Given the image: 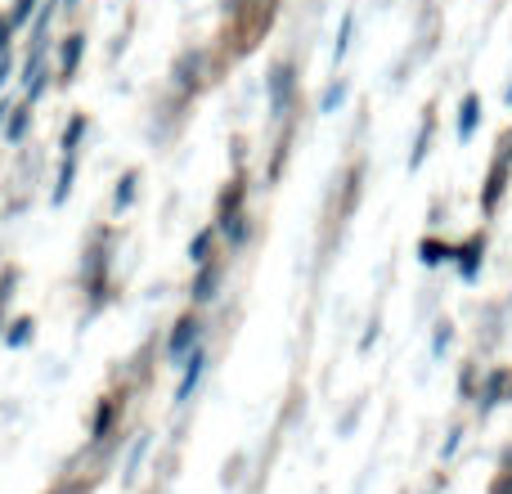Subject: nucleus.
<instances>
[{
	"label": "nucleus",
	"mask_w": 512,
	"mask_h": 494,
	"mask_svg": "<svg viewBox=\"0 0 512 494\" xmlns=\"http://www.w3.org/2000/svg\"><path fill=\"white\" fill-rule=\"evenodd\" d=\"M194 337H198V324H194V319H185V324H180L176 333H171V355H185Z\"/></svg>",
	"instance_id": "f257e3e1"
},
{
	"label": "nucleus",
	"mask_w": 512,
	"mask_h": 494,
	"mask_svg": "<svg viewBox=\"0 0 512 494\" xmlns=\"http://www.w3.org/2000/svg\"><path fill=\"white\" fill-rule=\"evenodd\" d=\"M288 86H292L288 68H279V72H274V108H283V99H288Z\"/></svg>",
	"instance_id": "f03ea898"
},
{
	"label": "nucleus",
	"mask_w": 512,
	"mask_h": 494,
	"mask_svg": "<svg viewBox=\"0 0 512 494\" xmlns=\"http://www.w3.org/2000/svg\"><path fill=\"white\" fill-rule=\"evenodd\" d=\"M198 373H203V355H194V360H189V373H185V387H180V400H185V396H189V391H194Z\"/></svg>",
	"instance_id": "7ed1b4c3"
},
{
	"label": "nucleus",
	"mask_w": 512,
	"mask_h": 494,
	"mask_svg": "<svg viewBox=\"0 0 512 494\" xmlns=\"http://www.w3.org/2000/svg\"><path fill=\"white\" fill-rule=\"evenodd\" d=\"M212 288H216V270H203V279H198V292H194V297L207 301V297H212Z\"/></svg>",
	"instance_id": "20e7f679"
},
{
	"label": "nucleus",
	"mask_w": 512,
	"mask_h": 494,
	"mask_svg": "<svg viewBox=\"0 0 512 494\" xmlns=\"http://www.w3.org/2000/svg\"><path fill=\"white\" fill-rule=\"evenodd\" d=\"M77 54H81V36H72V45L63 50V72H68L72 63H77Z\"/></svg>",
	"instance_id": "39448f33"
},
{
	"label": "nucleus",
	"mask_w": 512,
	"mask_h": 494,
	"mask_svg": "<svg viewBox=\"0 0 512 494\" xmlns=\"http://www.w3.org/2000/svg\"><path fill=\"white\" fill-rule=\"evenodd\" d=\"M207 243H212V234H198V243H194V261H207Z\"/></svg>",
	"instance_id": "423d86ee"
},
{
	"label": "nucleus",
	"mask_w": 512,
	"mask_h": 494,
	"mask_svg": "<svg viewBox=\"0 0 512 494\" xmlns=\"http://www.w3.org/2000/svg\"><path fill=\"white\" fill-rule=\"evenodd\" d=\"M495 494H512V477H504V481H499V486H495Z\"/></svg>",
	"instance_id": "0eeeda50"
},
{
	"label": "nucleus",
	"mask_w": 512,
	"mask_h": 494,
	"mask_svg": "<svg viewBox=\"0 0 512 494\" xmlns=\"http://www.w3.org/2000/svg\"><path fill=\"white\" fill-rule=\"evenodd\" d=\"M0 50H5V23H0Z\"/></svg>",
	"instance_id": "6e6552de"
}]
</instances>
